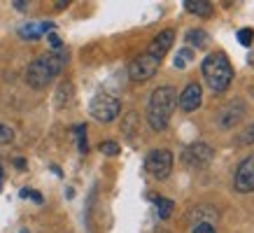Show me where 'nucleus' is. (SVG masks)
<instances>
[{"label": "nucleus", "mask_w": 254, "mask_h": 233, "mask_svg": "<svg viewBox=\"0 0 254 233\" xmlns=\"http://www.w3.org/2000/svg\"><path fill=\"white\" fill-rule=\"evenodd\" d=\"M177 108V91L173 86H159L149 96V105H147V124L154 131H163L170 121L173 110Z\"/></svg>", "instance_id": "nucleus-1"}, {"label": "nucleus", "mask_w": 254, "mask_h": 233, "mask_svg": "<svg viewBox=\"0 0 254 233\" xmlns=\"http://www.w3.org/2000/svg\"><path fill=\"white\" fill-rule=\"evenodd\" d=\"M63 63H65V56L61 52H49V54H42L40 58L28 65L26 70V82L33 89H45L49 82H54L63 70Z\"/></svg>", "instance_id": "nucleus-2"}, {"label": "nucleus", "mask_w": 254, "mask_h": 233, "mask_svg": "<svg viewBox=\"0 0 254 233\" xmlns=\"http://www.w3.org/2000/svg\"><path fill=\"white\" fill-rule=\"evenodd\" d=\"M203 77L205 82L210 84V89L215 93H222L226 91L233 82V68L231 63H229V56L224 54V52H215V54H208L203 58Z\"/></svg>", "instance_id": "nucleus-3"}, {"label": "nucleus", "mask_w": 254, "mask_h": 233, "mask_svg": "<svg viewBox=\"0 0 254 233\" xmlns=\"http://www.w3.org/2000/svg\"><path fill=\"white\" fill-rule=\"evenodd\" d=\"M89 110H91L93 119H98L103 124H110V121H115L117 116H119L122 103L117 101L115 96H110V93H98V96H93Z\"/></svg>", "instance_id": "nucleus-4"}, {"label": "nucleus", "mask_w": 254, "mask_h": 233, "mask_svg": "<svg viewBox=\"0 0 254 233\" xmlns=\"http://www.w3.org/2000/svg\"><path fill=\"white\" fill-rule=\"evenodd\" d=\"M215 156V149L205 145V142H193L182 152V161H185L187 168L191 171H200V168H208L210 161Z\"/></svg>", "instance_id": "nucleus-5"}, {"label": "nucleus", "mask_w": 254, "mask_h": 233, "mask_svg": "<svg viewBox=\"0 0 254 233\" xmlns=\"http://www.w3.org/2000/svg\"><path fill=\"white\" fill-rule=\"evenodd\" d=\"M149 175L156 179H166L173 171V152L170 149H152L145 159Z\"/></svg>", "instance_id": "nucleus-6"}, {"label": "nucleus", "mask_w": 254, "mask_h": 233, "mask_svg": "<svg viewBox=\"0 0 254 233\" xmlns=\"http://www.w3.org/2000/svg\"><path fill=\"white\" fill-rule=\"evenodd\" d=\"M159 58H154V56H149L145 52V54H140L138 58H133V63L128 65V75H131L133 82H145V79L154 77V72L159 70Z\"/></svg>", "instance_id": "nucleus-7"}, {"label": "nucleus", "mask_w": 254, "mask_h": 233, "mask_svg": "<svg viewBox=\"0 0 254 233\" xmlns=\"http://www.w3.org/2000/svg\"><path fill=\"white\" fill-rule=\"evenodd\" d=\"M233 186L238 194H252L254 191V154L247 156L245 161H240V166L236 168Z\"/></svg>", "instance_id": "nucleus-8"}, {"label": "nucleus", "mask_w": 254, "mask_h": 233, "mask_svg": "<svg viewBox=\"0 0 254 233\" xmlns=\"http://www.w3.org/2000/svg\"><path fill=\"white\" fill-rule=\"evenodd\" d=\"M200 103H203V89H200L198 82L187 84L185 91L177 96V105H180L182 112H193V110H198Z\"/></svg>", "instance_id": "nucleus-9"}, {"label": "nucleus", "mask_w": 254, "mask_h": 233, "mask_svg": "<svg viewBox=\"0 0 254 233\" xmlns=\"http://www.w3.org/2000/svg\"><path fill=\"white\" fill-rule=\"evenodd\" d=\"M173 40H175V31H161L159 35H156L154 40H152V45H149V49H147V54L154 56V58H159L161 61L163 56L168 54L170 45H173Z\"/></svg>", "instance_id": "nucleus-10"}, {"label": "nucleus", "mask_w": 254, "mask_h": 233, "mask_svg": "<svg viewBox=\"0 0 254 233\" xmlns=\"http://www.w3.org/2000/svg\"><path fill=\"white\" fill-rule=\"evenodd\" d=\"M243 116H245V105L238 101L229 103V105L219 112V126H222V128H231L233 124H238Z\"/></svg>", "instance_id": "nucleus-11"}, {"label": "nucleus", "mask_w": 254, "mask_h": 233, "mask_svg": "<svg viewBox=\"0 0 254 233\" xmlns=\"http://www.w3.org/2000/svg\"><path fill=\"white\" fill-rule=\"evenodd\" d=\"M54 31V23L52 21H42V23H23L21 28H19V35L26 40H38L40 35H45V33H52Z\"/></svg>", "instance_id": "nucleus-12"}, {"label": "nucleus", "mask_w": 254, "mask_h": 233, "mask_svg": "<svg viewBox=\"0 0 254 233\" xmlns=\"http://www.w3.org/2000/svg\"><path fill=\"white\" fill-rule=\"evenodd\" d=\"M185 40H187V45H189V49H191V47H196V49H205V47L210 45V35L205 31H200V28L189 31Z\"/></svg>", "instance_id": "nucleus-13"}, {"label": "nucleus", "mask_w": 254, "mask_h": 233, "mask_svg": "<svg viewBox=\"0 0 254 233\" xmlns=\"http://www.w3.org/2000/svg\"><path fill=\"white\" fill-rule=\"evenodd\" d=\"M185 7L189 14H196V16H210L212 14V2L208 0H187Z\"/></svg>", "instance_id": "nucleus-14"}, {"label": "nucleus", "mask_w": 254, "mask_h": 233, "mask_svg": "<svg viewBox=\"0 0 254 233\" xmlns=\"http://www.w3.org/2000/svg\"><path fill=\"white\" fill-rule=\"evenodd\" d=\"M152 201H154V205H156V212H159V217L161 219H168L170 215H173V210H175V203L173 201H168V198H156V196H152Z\"/></svg>", "instance_id": "nucleus-15"}, {"label": "nucleus", "mask_w": 254, "mask_h": 233, "mask_svg": "<svg viewBox=\"0 0 254 233\" xmlns=\"http://www.w3.org/2000/svg\"><path fill=\"white\" fill-rule=\"evenodd\" d=\"M191 61H193V52L189 49V47H185V49H180V52H177L175 63H173V65L182 70V68H187V65H189Z\"/></svg>", "instance_id": "nucleus-16"}, {"label": "nucleus", "mask_w": 254, "mask_h": 233, "mask_svg": "<svg viewBox=\"0 0 254 233\" xmlns=\"http://www.w3.org/2000/svg\"><path fill=\"white\" fill-rule=\"evenodd\" d=\"M70 98H72V84H61V89L56 91V105L59 108H63V105H68L70 103Z\"/></svg>", "instance_id": "nucleus-17"}, {"label": "nucleus", "mask_w": 254, "mask_h": 233, "mask_svg": "<svg viewBox=\"0 0 254 233\" xmlns=\"http://www.w3.org/2000/svg\"><path fill=\"white\" fill-rule=\"evenodd\" d=\"M100 152L105 156H117L119 154V145H117L115 140H108V142H100Z\"/></svg>", "instance_id": "nucleus-18"}, {"label": "nucleus", "mask_w": 254, "mask_h": 233, "mask_svg": "<svg viewBox=\"0 0 254 233\" xmlns=\"http://www.w3.org/2000/svg\"><path fill=\"white\" fill-rule=\"evenodd\" d=\"M14 140V131L7 124H0V145H9Z\"/></svg>", "instance_id": "nucleus-19"}, {"label": "nucleus", "mask_w": 254, "mask_h": 233, "mask_svg": "<svg viewBox=\"0 0 254 233\" xmlns=\"http://www.w3.org/2000/svg\"><path fill=\"white\" fill-rule=\"evenodd\" d=\"M238 42L243 47H252L254 42V31H250V28H243V31H238Z\"/></svg>", "instance_id": "nucleus-20"}, {"label": "nucleus", "mask_w": 254, "mask_h": 233, "mask_svg": "<svg viewBox=\"0 0 254 233\" xmlns=\"http://www.w3.org/2000/svg\"><path fill=\"white\" fill-rule=\"evenodd\" d=\"M191 233H217V229L212 222H198V224L193 226Z\"/></svg>", "instance_id": "nucleus-21"}, {"label": "nucleus", "mask_w": 254, "mask_h": 233, "mask_svg": "<svg viewBox=\"0 0 254 233\" xmlns=\"http://www.w3.org/2000/svg\"><path fill=\"white\" fill-rule=\"evenodd\" d=\"M75 133H77L79 152H82V154H86V149H89V147H86V138H84V135H86V126H84V124H82V126H77V131H75Z\"/></svg>", "instance_id": "nucleus-22"}, {"label": "nucleus", "mask_w": 254, "mask_h": 233, "mask_svg": "<svg viewBox=\"0 0 254 233\" xmlns=\"http://www.w3.org/2000/svg\"><path fill=\"white\" fill-rule=\"evenodd\" d=\"M47 40H49V45H52V49H54V52H61V49H63L61 38H59V35H56L54 31L49 33V38H47Z\"/></svg>", "instance_id": "nucleus-23"}, {"label": "nucleus", "mask_w": 254, "mask_h": 233, "mask_svg": "<svg viewBox=\"0 0 254 233\" xmlns=\"http://www.w3.org/2000/svg\"><path fill=\"white\" fill-rule=\"evenodd\" d=\"M250 142H254V124L240 135V145H250Z\"/></svg>", "instance_id": "nucleus-24"}, {"label": "nucleus", "mask_w": 254, "mask_h": 233, "mask_svg": "<svg viewBox=\"0 0 254 233\" xmlns=\"http://www.w3.org/2000/svg\"><path fill=\"white\" fill-rule=\"evenodd\" d=\"M21 198H33L35 203H42V196L38 191H33V189H21Z\"/></svg>", "instance_id": "nucleus-25"}, {"label": "nucleus", "mask_w": 254, "mask_h": 233, "mask_svg": "<svg viewBox=\"0 0 254 233\" xmlns=\"http://www.w3.org/2000/svg\"><path fill=\"white\" fill-rule=\"evenodd\" d=\"M54 7L56 9H65V7H68V0H65V2H63V0H61V2H54Z\"/></svg>", "instance_id": "nucleus-26"}, {"label": "nucleus", "mask_w": 254, "mask_h": 233, "mask_svg": "<svg viewBox=\"0 0 254 233\" xmlns=\"http://www.w3.org/2000/svg\"><path fill=\"white\" fill-rule=\"evenodd\" d=\"M14 166H16V168H26V161H23V159H16Z\"/></svg>", "instance_id": "nucleus-27"}, {"label": "nucleus", "mask_w": 254, "mask_h": 233, "mask_svg": "<svg viewBox=\"0 0 254 233\" xmlns=\"http://www.w3.org/2000/svg\"><path fill=\"white\" fill-rule=\"evenodd\" d=\"M14 7L16 9H26V7H28V2H14Z\"/></svg>", "instance_id": "nucleus-28"}, {"label": "nucleus", "mask_w": 254, "mask_h": 233, "mask_svg": "<svg viewBox=\"0 0 254 233\" xmlns=\"http://www.w3.org/2000/svg\"><path fill=\"white\" fill-rule=\"evenodd\" d=\"M0 184H2V166H0Z\"/></svg>", "instance_id": "nucleus-29"}, {"label": "nucleus", "mask_w": 254, "mask_h": 233, "mask_svg": "<svg viewBox=\"0 0 254 233\" xmlns=\"http://www.w3.org/2000/svg\"><path fill=\"white\" fill-rule=\"evenodd\" d=\"M23 233H28V231H23Z\"/></svg>", "instance_id": "nucleus-30"}]
</instances>
